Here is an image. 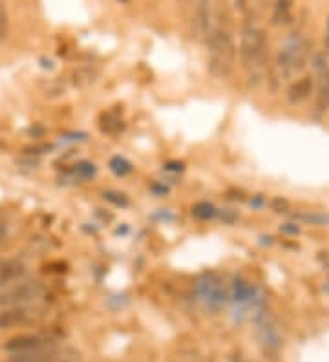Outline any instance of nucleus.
Returning <instances> with one entry per match:
<instances>
[{
	"label": "nucleus",
	"mask_w": 329,
	"mask_h": 362,
	"mask_svg": "<svg viewBox=\"0 0 329 362\" xmlns=\"http://www.w3.org/2000/svg\"><path fill=\"white\" fill-rule=\"evenodd\" d=\"M236 46L229 28L218 26L209 37V70L218 79H225L234 71Z\"/></svg>",
	"instance_id": "nucleus-1"
},
{
	"label": "nucleus",
	"mask_w": 329,
	"mask_h": 362,
	"mask_svg": "<svg viewBox=\"0 0 329 362\" xmlns=\"http://www.w3.org/2000/svg\"><path fill=\"white\" fill-rule=\"evenodd\" d=\"M240 57L241 64L250 76L262 74L265 61H267V37L262 28L253 26V24L246 26L241 33Z\"/></svg>",
	"instance_id": "nucleus-2"
},
{
	"label": "nucleus",
	"mask_w": 329,
	"mask_h": 362,
	"mask_svg": "<svg viewBox=\"0 0 329 362\" xmlns=\"http://www.w3.org/2000/svg\"><path fill=\"white\" fill-rule=\"evenodd\" d=\"M309 59V42L304 37H291L280 48L277 57V70L280 77L291 79L304 70Z\"/></svg>",
	"instance_id": "nucleus-3"
},
{
	"label": "nucleus",
	"mask_w": 329,
	"mask_h": 362,
	"mask_svg": "<svg viewBox=\"0 0 329 362\" xmlns=\"http://www.w3.org/2000/svg\"><path fill=\"white\" fill-rule=\"evenodd\" d=\"M44 295L40 282H21L0 293V308H21L37 302Z\"/></svg>",
	"instance_id": "nucleus-4"
},
{
	"label": "nucleus",
	"mask_w": 329,
	"mask_h": 362,
	"mask_svg": "<svg viewBox=\"0 0 329 362\" xmlns=\"http://www.w3.org/2000/svg\"><path fill=\"white\" fill-rule=\"evenodd\" d=\"M53 346H57V340H55V337L48 335V333H24V335L9 339L4 344V349L9 355H17L33 354V351L53 348Z\"/></svg>",
	"instance_id": "nucleus-5"
},
{
	"label": "nucleus",
	"mask_w": 329,
	"mask_h": 362,
	"mask_svg": "<svg viewBox=\"0 0 329 362\" xmlns=\"http://www.w3.org/2000/svg\"><path fill=\"white\" fill-rule=\"evenodd\" d=\"M8 362H81V355L75 349L61 348L57 344L53 346V348L33 351V354L11 355Z\"/></svg>",
	"instance_id": "nucleus-6"
},
{
	"label": "nucleus",
	"mask_w": 329,
	"mask_h": 362,
	"mask_svg": "<svg viewBox=\"0 0 329 362\" xmlns=\"http://www.w3.org/2000/svg\"><path fill=\"white\" fill-rule=\"evenodd\" d=\"M196 293L211 308H219L227 302V291H225L224 282L216 274H205L203 279L197 280Z\"/></svg>",
	"instance_id": "nucleus-7"
},
{
	"label": "nucleus",
	"mask_w": 329,
	"mask_h": 362,
	"mask_svg": "<svg viewBox=\"0 0 329 362\" xmlns=\"http://www.w3.org/2000/svg\"><path fill=\"white\" fill-rule=\"evenodd\" d=\"M37 318V311L31 310L30 305L21 308H4L0 311V329H13L31 324Z\"/></svg>",
	"instance_id": "nucleus-8"
},
{
	"label": "nucleus",
	"mask_w": 329,
	"mask_h": 362,
	"mask_svg": "<svg viewBox=\"0 0 329 362\" xmlns=\"http://www.w3.org/2000/svg\"><path fill=\"white\" fill-rule=\"evenodd\" d=\"M313 90H315V81L311 76H304L294 81L287 90V101L291 105H302L304 101L311 98Z\"/></svg>",
	"instance_id": "nucleus-9"
},
{
	"label": "nucleus",
	"mask_w": 329,
	"mask_h": 362,
	"mask_svg": "<svg viewBox=\"0 0 329 362\" xmlns=\"http://www.w3.org/2000/svg\"><path fill=\"white\" fill-rule=\"evenodd\" d=\"M315 108L318 114H324L329 110V68L321 71V83H318V90H316Z\"/></svg>",
	"instance_id": "nucleus-10"
},
{
	"label": "nucleus",
	"mask_w": 329,
	"mask_h": 362,
	"mask_svg": "<svg viewBox=\"0 0 329 362\" xmlns=\"http://www.w3.org/2000/svg\"><path fill=\"white\" fill-rule=\"evenodd\" d=\"M24 274V265L17 260L0 262V287L8 286Z\"/></svg>",
	"instance_id": "nucleus-11"
},
{
	"label": "nucleus",
	"mask_w": 329,
	"mask_h": 362,
	"mask_svg": "<svg viewBox=\"0 0 329 362\" xmlns=\"http://www.w3.org/2000/svg\"><path fill=\"white\" fill-rule=\"evenodd\" d=\"M293 6L294 0H277V2H275V8H272V24H275V26H280V24L289 23L291 15H293Z\"/></svg>",
	"instance_id": "nucleus-12"
},
{
	"label": "nucleus",
	"mask_w": 329,
	"mask_h": 362,
	"mask_svg": "<svg viewBox=\"0 0 329 362\" xmlns=\"http://www.w3.org/2000/svg\"><path fill=\"white\" fill-rule=\"evenodd\" d=\"M209 2H211V0H196V23H197V30H200L202 35H205L207 31H209V24H211Z\"/></svg>",
	"instance_id": "nucleus-13"
},
{
	"label": "nucleus",
	"mask_w": 329,
	"mask_h": 362,
	"mask_svg": "<svg viewBox=\"0 0 329 362\" xmlns=\"http://www.w3.org/2000/svg\"><path fill=\"white\" fill-rule=\"evenodd\" d=\"M110 170H112V173L115 174V176H119V177H125V176H128V174L132 173V163L130 161H128V159H125V158H121V156H115V158H112L110 159Z\"/></svg>",
	"instance_id": "nucleus-14"
},
{
	"label": "nucleus",
	"mask_w": 329,
	"mask_h": 362,
	"mask_svg": "<svg viewBox=\"0 0 329 362\" xmlns=\"http://www.w3.org/2000/svg\"><path fill=\"white\" fill-rule=\"evenodd\" d=\"M192 214L196 218H200V220H212V218L218 214V211H216L214 205L209 204V202H200V204L194 205Z\"/></svg>",
	"instance_id": "nucleus-15"
},
{
	"label": "nucleus",
	"mask_w": 329,
	"mask_h": 362,
	"mask_svg": "<svg viewBox=\"0 0 329 362\" xmlns=\"http://www.w3.org/2000/svg\"><path fill=\"white\" fill-rule=\"evenodd\" d=\"M74 174L81 180H88V177H93L97 174V168L93 163H88V161H83V163L75 165Z\"/></svg>",
	"instance_id": "nucleus-16"
},
{
	"label": "nucleus",
	"mask_w": 329,
	"mask_h": 362,
	"mask_svg": "<svg viewBox=\"0 0 329 362\" xmlns=\"http://www.w3.org/2000/svg\"><path fill=\"white\" fill-rule=\"evenodd\" d=\"M8 11H6V6L0 2V40H4L8 37Z\"/></svg>",
	"instance_id": "nucleus-17"
},
{
	"label": "nucleus",
	"mask_w": 329,
	"mask_h": 362,
	"mask_svg": "<svg viewBox=\"0 0 329 362\" xmlns=\"http://www.w3.org/2000/svg\"><path fill=\"white\" fill-rule=\"evenodd\" d=\"M105 198L114 202L115 205H127L128 199L125 198V194H119V192H105Z\"/></svg>",
	"instance_id": "nucleus-18"
},
{
	"label": "nucleus",
	"mask_w": 329,
	"mask_h": 362,
	"mask_svg": "<svg viewBox=\"0 0 329 362\" xmlns=\"http://www.w3.org/2000/svg\"><path fill=\"white\" fill-rule=\"evenodd\" d=\"M247 2H249V0H234V6H236V8L240 9V11H246Z\"/></svg>",
	"instance_id": "nucleus-19"
},
{
	"label": "nucleus",
	"mask_w": 329,
	"mask_h": 362,
	"mask_svg": "<svg viewBox=\"0 0 329 362\" xmlns=\"http://www.w3.org/2000/svg\"><path fill=\"white\" fill-rule=\"evenodd\" d=\"M6 236H8V229H6L4 223H0V243L4 242Z\"/></svg>",
	"instance_id": "nucleus-20"
},
{
	"label": "nucleus",
	"mask_w": 329,
	"mask_h": 362,
	"mask_svg": "<svg viewBox=\"0 0 329 362\" xmlns=\"http://www.w3.org/2000/svg\"><path fill=\"white\" fill-rule=\"evenodd\" d=\"M325 48L329 52V18H328V28H325Z\"/></svg>",
	"instance_id": "nucleus-21"
},
{
	"label": "nucleus",
	"mask_w": 329,
	"mask_h": 362,
	"mask_svg": "<svg viewBox=\"0 0 329 362\" xmlns=\"http://www.w3.org/2000/svg\"><path fill=\"white\" fill-rule=\"evenodd\" d=\"M285 233H299V227H284Z\"/></svg>",
	"instance_id": "nucleus-22"
},
{
	"label": "nucleus",
	"mask_w": 329,
	"mask_h": 362,
	"mask_svg": "<svg viewBox=\"0 0 329 362\" xmlns=\"http://www.w3.org/2000/svg\"><path fill=\"white\" fill-rule=\"evenodd\" d=\"M2 146H4V143H2V141H0V148H2Z\"/></svg>",
	"instance_id": "nucleus-23"
}]
</instances>
